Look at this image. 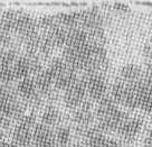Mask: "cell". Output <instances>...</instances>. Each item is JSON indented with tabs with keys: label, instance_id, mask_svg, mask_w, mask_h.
I'll return each mask as SVG.
<instances>
[{
	"label": "cell",
	"instance_id": "obj_1",
	"mask_svg": "<svg viewBox=\"0 0 152 147\" xmlns=\"http://www.w3.org/2000/svg\"><path fill=\"white\" fill-rule=\"evenodd\" d=\"M95 116L97 119L96 127L103 134L118 131L124 120L128 118V114L120 109L110 95L99 101Z\"/></svg>",
	"mask_w": 152,
	"mask_h": 147
},
{
	"label": "cell",
	"instance_id": "obj_2",
	"mask_svg": "<svg viewBox=\"0 0 152 147\" xmlns=\"http://www.w3.org/2000/svg\"><path fill=\"white\" fill-rule=\"evenodd\" d=\"M28 109L19 99L17 91L10 84L0 86V112L9 119H17Z\"/></svg>",
	"mask_w": 152,
	"mask_h": 147
},
{
	"label": "cell",
	"instance_id": "obj_3",
	"mask_svg": "<svg viewBox=\"0 0 152 147\" xmlns=\"http://www.w3.org/2000/svg\"><path fill=\"white\" fill-rule=\"evenodd\" d=\"M83 81L85 83L86 95L90 101H100L107 95V81L102 74H84Z\"/></svg>",
	"mask_w": 152,
	"mask_h": 147
},
{
	"label": "cell",
	"instance_id": "obj_4",
	"mask_svg": "<svg viewBox=\"0 0 152 147\" xmlns=\"http://www.w3.org/2000/svg\"><path fill=\"white\" fill-rule=\"evenodd\" d=\"M72 121L75 125L76 130L81 135L86 129L92 127V123H94V112H93V107L91 101L85 100L78 108L73 110Z\"/></svg>",
	"mask_w": 152,
	"mask_h": 147
},
{
	"label": "cell",
	"instance_id": "obj_5",
	"mask_svg": "<svg viewBox=\"0 0 152 147\" xmlns=\"http://www.w3.org/2000/svg\"><path fill=\"white\" fill-rule=\"evenodd\" d=\"M86 97V88L83 79H78L75 83L68 88L63 95V102L68 109L75 110L84 101Z\"/></svg>",
	"mask_w": 152,
	"mask_h": 147
},
{
	"label": "cell",
	"instance_id": "obj_6",
	"mask_svg": "<svg viewBox=\"0 0 152 147\" xmlns=\"http://www.w3.org/2000/svg\"><path fill=\"white\" fill-rule=\"evenodd\" d=\"M143 127V121L139 117H129L123 121L118 130L119 136L125 142H133L138 135L141 133Z\"/></svg>",
	"mask_w": 152,
	"mask_h": 147
},
{
	"label": "cell",
	"instance_id": "obj_7",
	"mask_svg": "<svg viewBox=\"0 0 152 147\" xmlns=\"http://www.w3.org/2000/svg\"><path fill=\"white\" fill-rule=\"evenodd\" d=\"M55 140L54 130L43 123H37L33 129V144L34 147H46Z\"/></svg>",
	"mask_w": 152,
	"mask_h": 147
},
{
	"label": "cell",
	"instance_id": "obj_8",
	"mask_svg": "<svg viewBox=\"0 0 152 147\" xmlns=\"http://www.w3.org/2000/svg\"><path fill=\"white\" fill-rule=\"evenodd\" d=\"M86 147H110L111 139L106 137L96 126L90 127L82 134Z\"/></svg>",
	"mask_w": 152,
	"mask_h": 147
},
{
	"label": "cell",
	"instance_id": "obj_9",
	"mask_svg": "<svg viewBox=\"0 0 152 147\" xmlns=\"http://www.w3.org/2000/svg\"><path fill=\"white\" fill-rule=\"evenodd\" d=\"M17 95L19 99L21 100L25 104L29 103L30 101H33L35 98H37L39 93L37 92L36 84L34 78H27L24 80H20L16 88Z\"/></svg>",
	"mask_w": 152,
	"mask_h": 147
},
{
	"label": "cell",
	"instance_id": "obj_10",
	"mask_svg": "<svg viewBox=\"0 0 152 147\" xmlns=\"http://www.w3.org/2000/svg\"><path fill=\"white\" fill-rule=\"evenodd\" d=\"M35 84L37 92L42 95L43 98H46L53 90H54V83L55 79L53 75L47 71V69H44L40 73H38L37 75L34 76Z\"/></svg>",
	"mask_w": 152,
	"mask_h": 147
},
{
	"label": "cell",
	"instance_id": "obj_11",
	"mask_svg": "<svg viewBox=\"0 0 152 147\" xmlns=\"http://www.w3.org/2000/svg\"><path fill=\"white\" fill-rule=\"evenodd\" d=\"M44 37L47 39V42L50 44V46L55 49H63L65 47L67 37V29L57 25L48 32L44 33Z\"/></svg>",
	"mask_w": 152,
	"mask_h": 147
},
{
	"label": "cell",
	"instance_id": "obj_12",
	"mask_svg": "<svg viewBox=\"0 0 152 147\" xmlns=\"http://www.w3.org/2000/svg\"><path fill=\"white\" fill-rule=\"evenodd\" d=\"M142 76L143 71L141 67L137 64L129 63L121 67L118 80L122 81L126 84H134V83H138L142 79Z\"/></svg>",
	"mask_w": 152,
	"mask_h": 147
},
{
	"label": "cell",
	"instance_id": "obj_13",
	"mask_svg": "<svg viewBox=\"0 0 152 147\" xmlns=\"http://www.w3.org/2000/svg\"><path fill=\"white\" fill-rule=\"evenodd\" d=\"M12 143L18 147H28L33 143V129L16 123L12 129Z\"/></svg>",
	"mask_w": 152,
	"mask_h": 147
},
{
	"label": "cell",
	"instance_id": "obj_14",
	"mask_svg": "<svg viewBox=\"0 0 152 147\" xmlns=\"http://www.w3.org/2000/svg\"><path fill=\"white\" fill-rule=\"evenodd\" d=\"M12 72H14L15 80H24L27 78H31L33 71H31V62L30 58L26 55H19L17 60L15 61L12 65Z\"/></svg>",
	"mask_w": 152,
	"mask_h": 147
},
{
	"label": "cell",
	"instance_id": "obj_15",
	"mask_svg": "<svg viewBox=\"0 0 152 147\" xmlns=\"http://www.w3.org/2000/svg\"><path fill=\"white\" fill-rule=\"evenodd\" d=\"M88 43V36L87 34L81 29L80 27L77 28H72L67 30V37L65 47L68 48H82L84 47L86 44Z\"/></svg>",
	"mask_w": 152,
	"mask_h": 147
},
{
	"label": "cell",
	"instance_id": "obj_16",
	"mask_svg": "<svg viewBox=\"0 0 152 147\" xmlns=\"http://www.w3.org/2000/svg\"><path fill=\"white\" fill-rule=\"evenodd\" d=\"M78 80V76H77V72L75 70H73L71 67H67L65 71L63 72L61 75L57 78L54 83V89L59 91H65L71 88L76 81Z\"/></svg>",
	"mask_w": 152,
	"mask_h": 147
},
{
	"label": "cell",
	"instance_id": "obj_17",
	"mask_svg": "<svg viewBox=\"0 0 152 147\" xmlns=\"http://www.w3.org/2000/svg\"><path fill=\"white\" fill-rule=\"evenodd\" d=\"M141 82H142V90H141L139 108H141L144 112L152 114V84L145 79L144 73Z\"/></svg>",
	"mask_w": 152,
	"mask_h": 147
},
{
	"label": "cell",
	"instance_id": "obj_18",
	"mask_svg": "<svg viewBox=\"0 0 152 147\" xmlns=\"http://www.w3.org/2000/svg\"><path fill=\"white\" fill-rule=\"evenodd\" d=\"M56 16L57 24L65 29L77 28L80 26V11H71V13H59Z\"/></svg>",
	"mask_w": 152,
	"mask_h": 147
},
{
	"label": "cell",
	"instance_id": "obj_19",
	"mask_svg": "<svg viewBox=\"0 0 152 147\" xmlns=\"http://www.w3.org/2000/svg\"><path fill=\"white\" fill-rule=\"evenodd\" d=\"M59 121H61V112L58 108L54 104H47L40 116V123L52 128L53 126L58 125Z\"/></svg>",
	"mask_w": 152,
	"mask_h": 147
},
{
	"label": "cell",
	"instance_id": "obj_20",
	"mask_svg": "<svg viewBox=\"0 0 152 147\" xmlns=\"http://www.w3.org/2000/svg\"><path fill=\"white\" fill-rule=\"evenodd\" d=\"M21 10H7L0 16V29L6 33L14 34L16 21Z\"/></svg>",
	"mask_w": 152,
	"mask_h": 147
},
{
	"label": "cell",
	"instance_id": "obj_21",
	"mask_svg": "<svg viewBox=\"0 0 152 147\" xmlns=\"http://www.w3.org/2000/svg\"><path fill=\"white\" fill-rule=\"evenodd\" d=\"M55 140L59 147L67 146L72 138V130L66 125H58L56 130H54Z\"/></svg>",
	"mask_w": 152,
	"mask_h": 147
},
{
	"label": "cell",
	"instance_id": "obj_22",
	"mask_svg": "<svg viewBox=\"0 0 152 147\" xmlns=\"http://www.w3.org/2000/svg\"><path fill=\"white\" fill-rule=\"evenodd\" d=\"M67 67H68L67 64L65 63V61L63 60L62 57H55V58L50 60V62L48 63V66L46 69L53 75V78L56 80L57 78L66 70Z\"/></svg>",
	"mask_w": 152,
	"mask_h": 147
},
{
	"label": "cell",
	"instance_id": "obj_23",
	"mask_svg": "<svg viewBox=\"0 0 152 147\" xmlns=\"http://www.w3.org/2000/svg\"><path fill=\"white\" fill-rule=\"evenodd\" d=\"M56 16H42L37 19V27L39 30H43L44 33L48 32L53 27L57 26Z\"/></svg>",
	"mask_w": 152,
	"mask_h": 147
},
{
	"label": "cell",
	"instance_id": "obj_24",
	"mask_svg": "<svg viewBox=\"0 0 152 147\" xmlns=\"http://www.w3.org/2000/svg\"><path fill=\"white\" fill-rule=\"evenodd\" d=\"M15 81L12 66L0 65V82L2 84H10Z\"/></svg>",
	"mask_w": 152,
	"mask_h": 147
},
{
	"label": "cell",
	"instance_id": "obj_25",
	"mask_svg": "<svg viewBox=\"0 0 152 147\" xmlns=\"http://www.w3.org/2000/svg\"><path fill=\"white\" fill-rule=\"evenodd\" d=\"M11 44H12V36H11V34L6 33V32L0 29V51L7 49V48H11Z\"/></svg>",
	"mask_w": 152,
	"mask_h": 147
},
{
	"label": "cell",
	"instance_id": "obj_26",
	"mask_svg": "<svg viewBox=\"0 0 152 147\" xmlns=\"http://www.w3.org/2000/svg\"><path fill=\"white\" fill-rule=\"evenodd\" d=\"M11 125V119L7 118L6 116L0 112V129L5 130V129H8Z\"/></svg>",
	"mask_w": 152,
	"mask_h": 147
},
{
	"label": "cell",
	"instance_id": "obj_27",
	"mask_svg": "<svg viewBox=\"0 0 152 147\" xmlns=\"http://www.w3.org/2000/svg\"><path fill=\"white\" fill-rule=\"evenodd\" d=\"M112 9H114L118 13H128L129 7L125 6L124 4H121V2H115V4L112 5Z\"/></svg>",
	"mask_w": 152,
	"mask_h": 147
},
{
	"label": "cell",
	"instance_id": "obj_28",
	"mask_svg": "<svg viewBox=\"0 0 152 147\" xmlns=\"http://www.w3.org/2000/svg\"><path fill=\"white\" fill-rule=\"evenodd\" d=\"M145 146L152 147V129L149 131V134H148L147 139H145Z\"/></svg>",
	"mask_w": 152,
	"mask_h": 147
},
{
	"label": "cell",
	"instance_id": "obj_29",
	"mask_svg": "<svg viewBox=\"0 0 152 147\" xmlns=\"http://www.w3.org/2000/svg\"><path fill=\"white\" fill-rule=\"evenodd\" d=\"M0 147H18V146H16L14 143L12 142H2L0 143Z\"/></svg>",
	"mask_w": 152,
	"mask_h": 147
},
{
	"label": "cell",
	"instance_id": "obj_30",
	"mask_svg": "<svg viewBox=\"0 0 152 147\" xmlns=\"http://www.w3.org/2000/svg\"><path fill=\"white\" fill-rule=\"evenodd\" d=\"M4 136H5V133H4V130H2V129H0V143L2 142V139H4Z\"/></svg>",
	"mask_w": 152,
	"mask_h": 147
},
{
	"label": "cell",
	"instance_id": "obj_31",
	"mask_svg": "<svg viewBox=\"0 0 152 147\" xmlns=\"http://www.w3.org/2000/svg\"><path fill=\"white\" fill-rule=\"evenodd\" d=\"M71 147H85V146H83V145H80V144H75V145H73V146Z\"/></svg>",
	"mask_w": 152,
	"mask_h": 147
},
{
	"label": "cell",
	"instance_id": "obj_32",
	"mask_svg": "<svg viewBox=\"0 0 152 147\" xmlns=\"http://www.w3.org/2000/svg\"><path fill=\"white\" fill-rule=\"evenodd\" d=\"M28 147H30V146H28Z\"/></svg>",
	"mask_w": 152,
	"mask_h": 147
}]
</instances>
